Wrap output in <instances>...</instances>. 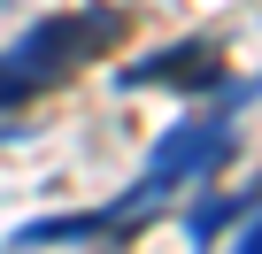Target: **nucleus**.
<instances>
[{
  "instance_id": "obj_1",
  "label": "nucleus",
  "mask_w": 262,
  "mask_h": 254,
  "mask_svg": "<svg viewBox=\"0 0 262 254\" xmlns=\"http://www.w3.org/2000/svg\"><path fill=\"white\" fill-rule=\"evenodd\" d=\"M116 39H123V8H62V16H39L8 54H0V108H24V100L70 85Z\"/></svg>"
},
{
  "instance_id": "obj_2",
  "label": "nucleus",
  "mask_w": 262,
  "mask_h": 254,
  "mask_svg": "<svg viewBox=\"0 0 262 254\" xmlns=\"http://www.w3.org/2000/svg\"><path fill=\"white\" fill-rule=\"evenodd\" d=\"M231 147H239V139H231V123H224V116H185V123H170V131H162V147L147 154V170L131 177V185L162 208L185 177H208L216 162H231Z\"/></svg>"
},
{
  "instance_id": "obj_3",
  "label": "nucleus",
  "mask_w": 262,
  "mask_h": 254,
  "mask_svg": "<svg viewBox=\"0 0 262 254\" xmlns=\"http://www.w3.org/2000/svg\"><path fill=\"white\" fill-rule=\"evenodd\" d=\"M123 93H139V85H178V93H216L224 85V47L216 39H185V47H162L147 62H123L116 70Z\"/></svg>"
},
{
  "instance_id": "obj_4",
  "label": "nucleus",
  "mask_w": 262,
  "mask_h": 254,
  "mask_svg": "<svg viewBox=\"0 0 262 254\" xmlns=\"http://www.w3.org/2000/svg\"><path fill=\"white\" fill-rule=\"evenodd\" d=\"M247 208H254V193H208V200H193V208H185V239H193V246H208V239H216L231 216H247Z\"/></svg>"
},
{
  "instance_id": "obj_5",
  "label": "nucleus",
  "mask_w": 262,
  "mask_h": 254,
  "mask_svg": "<svg viewBox=\"0 0 262 254\" xmlns=\"http://www.w3.org/2000/svg\"><path fill=\"white\" fill-rule=\"evenodd\" d=\"M231 254H262V200H254V208H247V231H239V239H231Z\"/></svg>"
}]
</instances>
